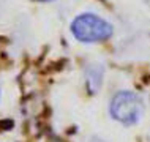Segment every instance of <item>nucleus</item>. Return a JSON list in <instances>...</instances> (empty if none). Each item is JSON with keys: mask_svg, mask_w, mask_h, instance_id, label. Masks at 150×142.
Masks as SVG:
<instances>
[{"mask_svg": "<svg viewBox=\"0 0 150 142\" xmlns=\"http://www.w3.org/2000/svg\"><path fill=\"white\" fill-rule=\"evenodd\" d=\"M144 100L137 93L129 90L117 92L109 103L111 117L125 126H133V125L139 123V120L144 115Z\"/></svg>", "mask_w": 150, "mask_h": 142, "instance_id": "f257e3e1", "label": "nucleus"}, {"mask_svg": "<svg viewBox=\"0 0 150 142\" xmlns=\"http://www.w3.org/2000/svg\"><path fill=\"white\" fill-rule=\"evenodd\" d=\"M71 32L74 38L82 43H100L111 38L112 25L100 16L86 13L71 22Z\"/></svg>", "mask_w": 150, "mask_h": 142, "instance_id": "f03ea898", "label": "nucleus"}, {"mask_svg": "<svg viewBox=\"0 0 150 142\" xmlns=\"http://www.w3.org/2000/svg\"><path fill=\"white\" fill-rule=\"evenodd\" d=\"M0 8H2V0H0Z\"/></svg>", "mask_w": 150, "mask_h": 142, "instance_id": "7ed1b4c3", "label": "nucleus"}]
</instances>
